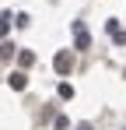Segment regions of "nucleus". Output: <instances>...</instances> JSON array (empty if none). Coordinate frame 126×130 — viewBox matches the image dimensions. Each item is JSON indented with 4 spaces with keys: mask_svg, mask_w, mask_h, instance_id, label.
<instances>
[{
    "mask_svg": "<svg viewBox=\"0 0 126 130\" xmlns=\"http://www.w3.org/2000/svg\"><path fill=\"white\" fill-rule=\"evenodd\" d=\"M77 130H91V127H88V123H81V127H77Z\"/></svg>",
    "mask_w": 126,
    "mask_h": 130,
    "instance_id": "nucleus-6",
    "label": "nucleus"
},
{
    "mask_svg": "<svg viewBox=\"0 0 126 130\" xmlns=\"http://www.w3.org/2000/svg\"><path fill=\"white\" fill-rule=\"evenodd\" d=\"M60 99H74V88H70V85H60Z\"/></svg>",
    "mask_w": 126,
    "mask_h": 130,
    "instance_id": "nucleus-4",
    "label": "nucleus"
},
{
    "mask_svg": "<svg viewBox=\"0 0 126 130\" xmlns=\"http://www.w3.org/2000/svg\"><path fill=\"white\" fill-rule=\"evenodd\" d=\"M18 63H21V67H32V63H35V56H32V53H21Z\"/></svg>",
    "mask_w": 126,
    "mask_h": 130,
    "instance_id": "nucleus-3",
    "label": "nucleus"
},
{
    "mask_svg": "<svg viewBox=\"0 0 126 130\" xmlns=\"http://www.w3.org/2000/svg\"><path fill=\"white\" fill-rule=\"evenodd\" d=\"M74 32H77V46H81V49H88V32H84L81 25H77V28H74Z\"/></svg>",
    "mask_w": 126,
    "mask_h": 130,
    "instance_id": "nucleus-2",
    "label": "nucleus"
},
{
    "mask_svg": "<svg viewBox=\"0 0 126 130\" xmlns=\"http://www.w3.org/2000/svg\"><path fill=\"white\" fill-rule=\"evenodd\" d=\"M7 85L14 88V91H25V85H28V77H25V74L18 70V74H11V77H7Z\"/></svg>",
    "mask_w": 126,
    "mask_h": 130,
    "instance_id": "nucleus-1",
    "label": "nucleus"
},
{
    "mask_svg": "<svg viewBox=\"0 0 126 130\" xmlns=\"http://www.w3.org/2000/svg\"><path fill=\"white\" fill-rule=\"evenodd\" d=\"M7 21H11V18L4 14V18H0V35H7Z\"/></svg>",
    "mask_w": 126,
    "mask_h": 130,
    "instance_id": "nucleus-5",
    "label": "nucleus"
}]
</instances>
